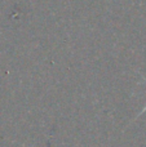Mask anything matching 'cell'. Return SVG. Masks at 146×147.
I'll return each mask as SVG.
<instances>
[{
    "mask_svg": "<svg viewBox=\"0 0 146 147\" xmlns=\"http://www.w3.org/2000/svg\"><path fill=\"white\" fill-rule=\"evenodd\" d=\"M141 78H142V79H144V83L146 84V78H145V76H144V75H141ZM145 111H146V105H145V107H144V109H142V110H141V111H140V114H139V115H137V116H140V115H141V114H144V112H145Z\"/></svg>",
    "mask_w": 146,
    "mask_h": 147,
    "instance_id": "1",
    "label": "cell"
}]
</instances>
